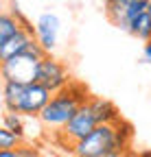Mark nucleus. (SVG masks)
<instances>
[{"mask_svg": "<svg viewBox=\"0 0 151 157\" xmlns=\"http://www.w3.org/2000/svg\"><path fill=\"white\" fill-rule=\"evenodd\" d=\"M97 124H99V122H97V118H94L90 105L83 103V105L79 107V111L57 131V140H59L66 148H72V144H77L81 137H85L90 131H94V127H97Z\"/></svg>", "mask_w": 151, "mask_h": 157, "instance_id": "nucleus-4", "label": "nucleus"}, {"mask_svg": "<svg viewBox=\"0 0 151 157\" xmlns=\"http://www.w3.org/2000/svg\"><path fill=\"white\" fill-rule=\"evenodd\" d=\"M142 11H147L145 2L131 5L127 0H105V17L109 20L114 26H118L121 31H127L131 20L136 15H140Z\"/></svg>", "mask_w": 151, "mask_h": 157, "instance_id": "nucleus-7", "label": "nucleus"}, {"mask_svg": "<svg viewBox=\"0 0 151 157\" xmlns=\"http://www.w3.org/2000/svg\"><path fill=\"white\" fill-rule=\"evenodd\" d=\"M18 153H20V157H42V153H40V148H37V146L24 144V142L18 146Z\"/></svg>", "mask_w": 151, "mask_h": 157, "instance_id": "nucleus-15", "label": "nucleus"}, {"mask_svg": "<svg viewBox=\"0 0 151 157\" xmlns=\"http://www.w3.org/2000/svg\"><path fill=\"white\" fill-rule=\"evenodd\" d=\"M20 144H22L20 137L11 133L5 124H0V151H11V148H18Z\"/></svg>", "mask_w": 151, "mask_h": 157, "instance_id": "nucleus-14", "label": "nucleus"}, {"mask_svg": "<svg viewBox=\"0 0 151 157\" xmlns=\"http://www.w3.org/2000/svg\"><path fill=\"white\" fill-rule=\"evenodd\" d=\"M2 124L11 131V133H15L18 137H24V120H22V116L20 113H13V111H5V116H2Z\"/></svg>", "mask_w": 151, "mask_h": 157, "instance_id": "nucleus-13", "label": "nucleus"}, {"mask_svg": "<svg viewBox=\"0 0 151 157\" xmlns=\"http://www.w3.org/2000/svg\"><path fill=\"white\" fill-rule=\"evenodd\" d=\"M24 22H26L24 15H22V17H18V15H13L11 11H7V13L0 15V46H2L9 37H13L18 31H20Z\"/></svg>", "mask_w": 151, "mask_h": 157, "instance_id": "nucleus-11", "label": "nucleus"}, {"mask_svg": "<svg viewBox=\"0 0 151 157\" xmlns=\"http://www.w3.org/2000/svg\"><path fill=\"white\" fill-rule=\"evenodd\" d=\"M127 33L134 35L136 39H140V42H149L151 39V15H149V11H142L140 15H136L131 20Z\"/></svg>", "mask_w": 151, "mask_h": 157, "instance_id": "nucleus-12", "label": "nucleus"}, {"mask_svg": "<svg viewBox=\"0 0 151 157\" xmlns=\"http://www.w3.org/2000/svg\"><path fill=\"white\" fill-rule=\"evenodd\" d=\"M33 42H35V29L29 22H24L20 31L0 46V63L7 61V59H11V57H15V55H20V52H24Z\"/></svg>", "mask_w": 151, "mask_h": 157, "instance_id": "nucleus-9", "label": "nucleus"}, {"mask_svg": "<svg viewBox=\"0 0 151 157\" xmlns=\"http://www.w3.org/2000/svg\"><path fill=\"white\" fill-rule=\"evenodd\" d=\"M127 2H131V5H138V2H145V5H149V0H127Z\"/></svg>", "mask_w": 151, "mask_h": 157, "instance_id": "nucleus-20", "label": "nucleus"}, {"mask_svg": "<svg viewBox=\"0 0 151 157\" xmlns=\"http://www.w3.org/2000/svg\"><path fill=\"white\" fill-rule=\"evenodd\" d=\"M88 87L77 83V81H70L64 90L59 92H55L50 96V101L46 103V107L42 109L40 113V120L44 127L48 129H55V131H59L70 118L79 111V107L83 103H88Z\"/></svg>", "mask_w": 151, "mask_h": 157, "instance_id": "nucleus-2", "label": "nucleus"}, {"mask_svg": "<svg viewBox=\"0 0 151 157\" xmlns=\"http://www.w3.org/2000/svg\"><path fill=\"white\" fill-rule=\"evenodd\" d=\"M145 59L151 63V39H149V42H145Z\"/></svg>", "mask_w": 151, "mask_h": 157, "instance_id": "nucleus-17", "label": "nucleus"}, {"mask_svg": "<svg viewBox=\"0 0 151 157\" xmlns=\"http://www.w3.org/2000/svg\"><path fill=\"white\" fill-rule=\"evenodd\" d=\"M59 17L55 15V13H42L40 17H37V22H35V39H37V44H40L48 55L50 50L57 46V37H59Z\"/></svg>", "mask_w": 151, "mask_h": 157, "instance_id": "nucleus-8", "label": "nucleus"}, {"mask_svg": "<svg viewBox=\"0 0 151 157\" xmlns=\"http://www.w3.org/2000/svg\"><path fill=\"white\" fill-rule=\"evenodd\" d=\"M147 11H149V15H151V0H149V5H147Z\"/></svg>", "mask_w": 151, "mask_h": 157, "instance_id": "nucleus-23", "label": "nucleus"}, {"mask_svg": "<svg viewBox=\"0 0 151 157\" xmlns=\"http://www.w3.org/2000/svg\"><path fill=\"white\" fill-rule=\"evenodd\" d=\"M88 105H90V109H92L99 124H114L116 120H121V113H118L116 105L112 101H107V98H103V96H90Z\"/></svg>", "mask_w": 151, "mask_h": 157, "instance_id": "nucleus-10", "label": "nucleus"}, {"mask_svg": "<svg viewBox=\"0 0 151 157\" xmlns=\"http://www.w3.org/2000/svg\"><path fill=\"white\" fill-rule=\"evenodd\" d=\"M53 92L46 90L40 83H26L22 85L20 98H18V105L13 113H20V116H29V118H40L42 109L46 107V103L50 101Z\"/></svg>", "mask_w": 151, "mask_h": 157, "instance_id": "nucleus-6", "label": "nucleus"}, {"mask_svg": "<svg viewBox=\"0 0 151 157\" xmlns=\"http://www.w3.org/2000/svg\"><path fill=\"white\" fill-rule=\"evenodd\" d=\"M0 157H20L18 148H11V151H0Z\"/></svg>", "mask_w": 151, "mask_h": 157, "instance_id": "nucleus-16", "label": "nucleus"}, {"mask_svg": "<svg viewBox=\"0 0 151 157\" xmlns=\"http://www.w3.org/2000/svg\"><path fill=\"white\" fill-rule=\"evenodd\" d=\"M70 81H72V78H70V72H68L64 61L55 59L53 55H44L42 57L40 68H37V81L35 83L44 85L46 90H50L55 94V92L64 90Z\"/></svg>", "mask_w": 151, "mask_h": 157, "instance_id": "nucleus-5", "label": "nucleus"}, {"mask_svg": "<svg viewBox=\"0 0 151 157\" xmlns=\"http://www.w3.org/2000/svg\"><path fill=\"white\" fill-rule=\"evenodd\" d=\"M48 55L37 39L20 55H15L11 59L0 63V78L5 81H13V83H35L37 81V68H40L42 57Z\"/></svg>", "mask_w": 151, "mask_h": 157, "instance_id": "nucleus-3", "label": "nucleus"}, {"mask_svg": "<svg viewBox=\"0 0 151 157\" xmlns=\"http://www.w3.org/2000/svg\"><path fill=\"white\" fill-rule=\"evenodd\" d=\"M121 153H105V155H99V157H118Z\"/></svg>", "mask_w": 151, "mask_h": 157, "instance_id": "nucleus-21", "label": "nucleus"}, {"mask_svg": "<svg viewBox=\"0 0 151 157\" xmlns=\"http://www.w3.org/2000/svg\"><path fill=\"white\" fill-rule=\"evenodd\" d=\"M118 157H134V151H129V153H121Z\"/></svg>", "mask_w": 151, "mask_h": 157, "instance_id": "nucleus-22", "label": "nucleus"}, {"mask_svg": "<svg viewBox=\"0 0 151 157\" xmlns=\"http://www.w3.org/2000/svg\"><path fill=\"white\" fill-rule=\"evenodd\" d=\"M7 13V0H0V15Z\"/></svg>", "mask_w": 151, "mask_h": 157, "instance_id": "nucleus-19", "label": "nucleus"}, {"mask_svg": "<svg viewBox=\"0 0 151 157\" xmlns=\"http://www.w3.org/2000/svg\"><path fill=\"white\" fill-rule=\"evenodd\" d=\"M131 137L134 127L125 118L116 120L114 124H97L77 144H72L74 157H99L105 153H129L131 151Z\"/></svg>", "mask_w": 151, "mask_h": 157, "instance_id": "nucleus-1", "label": "nucleus"}, {"mask_svg": "<svg viewBox=\"0 0 151 157\" xmlns=\"http://www.w3.org/2000/svg\"><path fill=\"white\" fill-rule=\"evenodd\" d=\"M134 157H151V148H142V151H136Z\"/></svg>", "mask_w": 151, "mask_h": 157, "instance_id": "nucleus-18", "label": "nucleus"}]
</instances>
